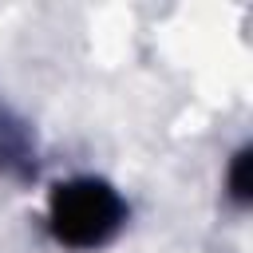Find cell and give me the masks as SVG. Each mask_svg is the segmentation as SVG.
I'll list each match as a JSON object with an SVG mask.
<instances>
[{
	"instance_id": "6da1fadb",
	"label": "cell",
	"mask_w": 253,
	"mask_h": 253,
	"mask_svg": "<svg viewBox=\"0 0 253 253\" xmlns=\"http://www.w3.org/2000/svg\"><path fill=\"white\" fill-rule=\"evenodd\" d=\"M123 206L103 182H67L51 194V229L59 241L87 249L115 233Z\"/></svg>"
},
{
	"instance_id": "7a4b0ae2",
	"label": "cell",
	"mask_w": 253,
	"mask_h": 253,
	"mask_svg": "<svg viewBox=\"0 0 253 253\" xmlns=\"http://www.w3.org/2000/svg\"><path fill=\"white\" fill-rule=\"evenodd\" d=\"M249 170H253V158H249V150H241L237 154V162H233V170H229V186H233V198H249Z\"/></svg>"
}]
</instances>
